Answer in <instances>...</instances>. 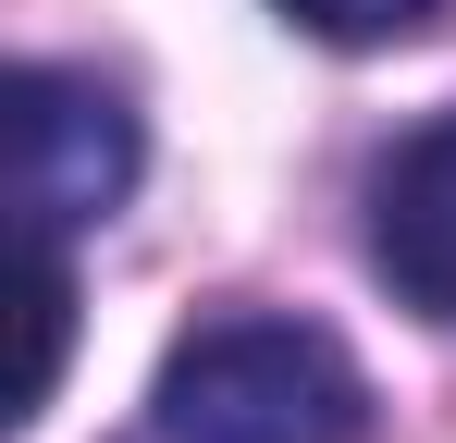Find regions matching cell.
Segmentation results:
<instances>
[{
    "mask_svg": "<svg viewBox=\"0 0 456 443\" xmlns=\"http://www.w3.org/2000/svg\"><path fill=\"white\" fill-rule=\"evenodd\" d=\"M370 382L321 320H210L149 382V443H358Z\"/></svg>",
    "mask_w": 456,
    "mask_h": 443,
    "instance_id": "cell-1",
    "label": "cell"
},
{
    "mask_svg": "<svg viewBox=\"0 0 456 443\" xmlns=\"http://www.w3.org/2000/svg\"><path fill=\"white\" fill-rule=\"evenodd\" d=\"M136 111L99 74L25 62L12 74V197H25V246H75L86 222H111L136 197Z\"/></svg>",
    "mask_w": 456,
    "mask_h": 443,
    "instance_id": "cell-2",
    "label": "cell"
},
{
    "mask_svg": "<svg viewBox=\"0 0 456 443\" xmlns=\"http://www.w3.org/2000/svg\"><path fill=\"white\" fill-rule=\"evenodd\" d=\"M370 271L395 284V308L456 333V111H432L419 136L382 148L370 173Z\"/></svg>",
    "mask_w": 456,
    "mask_h": 443,
    "instance_id": "cell-3",
    "label": "cell"
},
{
    "mask_svg": "<svg viewBox=\"0 0 456 443\" xmlns=\"http://www.w3.org/2000/svg\"><path fill=\"white\" fill-rule=\"evenodd\" d=\"M25 308H37V358H25V407H12V419H37V407L62 394V358H75V271H62V246H37Z\"/></svg>",
    "mask_w": 456,
    "mask_h": 443,
    "instance_id": "cell-4",
    "label": "cell"
},
{
    "mask_svg": "<svg viewBox=\"0 0 456 443\" xmlns=\"http://www.w3.org/2000/svg\"><path fill=\"white\" fill-rule=\"evenodd\" d=\"M284 25H308V37H333V50H382V37H419L444 0H272Z\"/></svg>",
    "mask_w": 456,
    "mask_h": 443,
    "instance_id": "cell-5",
    "label": "cell"
}]
</instances>
